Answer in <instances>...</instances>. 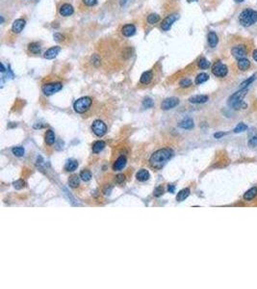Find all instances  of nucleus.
<instances>
[{
	"label": "nucleus",
	"mask_w": 257,
	"mask_h": 289,
	"mask_svg": "<svg viewBox=\"0 0 257 289\" xmlns=\"http://www.w3.org/2000/svg\"><path fill=\"white\" fill-rule=\"evenodd\" d=\"M104 148H105V143L103 141H97L93 145V151L94 153H98L103 150Z\"/></svg>",
	"instance_id": "obj_27"
},
{
	"label": "nucleus",
	"mask_w": 257,
	"mask_h": 289,
	"mask_svg": "<svg viewBox=\"0 0 257 289\" xmlns=\"http://www.w3.org/2000/svg\"><path fill=\"white\" fill-rule=\"evenodd\" d=\"M25 26V20L23 18H17L14 21L12 25V31L15 34H20V33L23 30V28Z\"/></svg>",
	"instance_id": "obj_11"
},
{
	"label": "nucleus",
	"mask_w": 257,
	"mask_h": 289,
	"mask_svg": "<svg viewBox=\"0 0 257 289\" xmlns=\"http://www.w3.org/2000/svg\"><path fill=\"white\" fill-rule=\"evenodd\" d=\"M82 1H83V3L85 4V5L90 6V7L96 5V3H97V0H82Z\"/></svg>",
	"instance_id": "obj_40"
},
{
	"label": "nucleus",
	"mask_w": 257,
	"mask_h": 289,
	"mask_svg": "<svg viewBox=\"0 0 257 289\" xmlns=\"http://www.w3.org/2000/svg\"><path fill=\"white\" fill-rule=\"evenodd\" d=\"M93 103V99L90 97H83L79 99H77L74 104H73V108L74 111L76 113L79 114H83L85 112H87L90 108L92 106Z\"/></svg>",
	"instance_id": "obj_4"
},
{
	"label": "nucleus",
	"mask_w": 257,
	"mask_h": 289,
	"mask_svg": "<svg viewBox=\"0 0 257 289\" xmlns=\"http://www.w3.org/2000/svg\"><path fill=\"white\" fill-rule=\"evenodd\" d=\"M163 193H164V188L163 186H158V187H156L155 188V190H154V193H153V195L155 197H160L163 195Z\"/></svg>",
	"instance_id": "obj_38"
},
{
	"label": "nucleus",
	"mask_w": 257,
	"mask_h": 289,
	"mask_svg": "<svg viewBox=\"0 0 257 289\" xmlns=\"http://www.w3.org/2000/svg\"><path fill=\"white\" fill-rule=\"evenodd\" d=\"M125 165H126V158L124 156H120V157L116 160V162L114 163L113 169L115 171H121L125 167Z\"/></svg>",
	"instance_id": "obj_15"
},
{
	"label": "nucleus",
	"mask_w": 257,
	"mask_h": 289,
	"mask_svg": "<svg viewBox=\"0 0 257 289\" xmlns=\"http://www.w3.org/2000/svg\"><path fill=\"white\" fill-rule=\"evenodd\" d=\"M177 18H178V16L177 15H170L168 16L167 17H165L163 21H162L161 23V28H162V30H164V31H169L171 26H173V24L177 20Z\"/></svg>",
	"instance_id": "obj_8"
},
{
	"label": "nucleus",
	"mask_w": 257,
	"mask_h": 289,
	"mask_svg": "<svg viewBox=\"0 0 257 289\" xmlns=\"http://www.w3.org/2000/svg\"><path fill=\"white\" fill-rule=\"evenodd\" d=\"M231 54L235 57L236 59L240 60L242 58H245L246 55V48L245 45H236L231 49Z\"/></svg>",
	"instance_id": "obj_9"
},
{
	"label": "nucleus",
	"mask_w": 257,
	"mask_h": 289,
	"mask_svg": "<svg viewBox=\"0 0 257 289\" xmlns=\"http://www.w3.org/2000/svg\"><path fill=\"white\" fill-rule=\"evenodd\" d=\"M247 129V125H245V124H243V122H241V124L238 125L236 127H235V129H234V132L235 133H240V132H244Z\"/></svg>",
	"instance_id": "obj_35"
},
{
	"label": "nucleus",
	"mask_w": 257,
	"mask_h": 289,
	"mask_svg": "<svg viewBox=\"0 0 257 289\" xmlns=\"http://www.w3.org/2000/svg\"><path fill=\"white\" fill-rule=\"evenodd\" d=\"M255 78H256V74H253V75H252V76H250L249 79L245 80V81L240 85V89H246V88H247L252 82L254 81Z\"/></svg>",
	"instance_id": "obj_32"
},
{
	"label": "nucleus",
	"mask_w": 257,
	"mask_h": 289,
	"mask_svg": "<svg viewBox=\"0 0 257 289\" xmlns=\"http://www.w3.org/2000/svg\"><path fill=\"white\" fill-rule=\"evenodd\" d=\"M212 72L217 77H225L228 72V69L225 64H222V62H217L213 66Z\"/></svg>",
	"instance_id": "obj_7"
},
{
	"label": "nucleus",
	"mask_w": 257,
	"mask_h": 289,
	"mask_svg": "<svg viewBox=\"0 0 257 289\" xmlns=\"http://www.w3.org/2000/svg\"><path fill=\"white\" fill-rule=\"evenodd\" d=\"M218 42H219V39H218V36L215 32H209V34H208V42H209V45H210L211 47H216V45H218Z\"/></svg>",
	"instance_id": "obj_20"
},
{
	"label": "nucleus",
	"mask_w": 257,
	"mask_h": 289,
	"mask_svg": "<svg viewBox=\"0 0 257 289\" xmlns=\"http://www.w3.org/2000/svg\"><path fill=\"white\" fill-rule=\"evenodd\" d=\"M28 50L33 54H39L41 50V46L40 45V44H38V42H31V44H29V45H28Z\"/></svg>",
	"instance_id": "obj_26"
},
{
	"label": "nucleus",
	"mask_w": 257,
	"mask_h": 289,
	"mask_svg": "<svg viewBox=\"0 0 257 289\" xmlns=\"http://www.w3.org/2000/svg\"><path fill=\"white\" fill-rule=\"evenodd\" d=\"M179 85H180V87H181V88H188V87H190L192 85V81L190 79H188V78H184L179 82Z\"/></svg>",
	"instance_id": "obj_36"
},
{
	"label": "nucleus",
	"mask_w": 257,
	"mask_h": 289,
	"mask_svg": "<svg viewBox=\"0 0 257 289\" xmlns=\"http://www.w3.org/2000/svg\"><path fill=\"white\" fill-rule=\"evenodd\" d=\"M44 141H45L46 145H48V146L53 145L55 143V134H54V132L52 130H50V129L47 130L46 133H45V136H44Z\"/></svg>",
	"instance_id": "obj_19"
},
{
	"label": "nucleus",
	"mask_w": 257,
	"mask_h": 289,
	"mask_svg": "<svg viewBox=\"0 0 257 289\" xmlns=\"http://www.w3.org/2000/svg\"><path fill=\"white\" fill-rule=\"evenodd\" d=\"M60 51H61L60 46H52L44 52V57L45 59H48V60L54 59L55 57H57V55L60 53Z\"/></svg>",
	"instance_id": "obj_12"
},
{
	"label": "nucleus",
	"mask_w": 257,
	"mask_h": 289,
	"mask_svg": "<svg viewBox=\"0 0 257 289\" xmlns=\"http://www.w3.org/2000/svg\"><path fill=\"white\" fill-rule=\"evenodd\" d=\"M92 130L94 134L98 137H102L106 134L107 132V126L104 122L100 120H96L93 122L92 125Z\"/></svg>",
	"instance_id": "obj_6"
},
{
	"label": "nucleus",
	"mask_w": 257,
	"mask_h": 289,
	"mask_svg": "<svg viewBox=\"0 0 257 289\" xmlns=\"http://www.w3.org/2000/svg\"><path fill=\"white\" fill-rule=\"evenodd\" d=\"M78 167V162L75 160H69L65 166V170L66 172H73Z\"/></svg>",
	"instance_id": "obj_25"
},
{
	"label": "nucleus",
	"mask_w": 257,
	"mask_h": 289,
	"mask_svg": "<svg viewBox=\"0 0 257 289\" xmlns=\"http://www.w3.org/2000/svg\"><path fill=\"white\" fill-rule=\"evenodd\" d=\"M73 12H74L73 7L71 6L70 4H68V3L63 4L60 8V15L63 17H69L72 15Z\"/></svg>",
	"instance_id": "obj_13"
},
{
	"label": "nucleus",
	"mask_w": 257,
	"mask_h": 289,
	"mask_svg": "<svg viewBox=\"0 0 257 289\" xmlns=\"http://www.w3.org/2000/svg\"><path fill=\"white\" fill-rule=\"evenodd\" d=\"M179 104V99L176 97H170V98H166L165 100L162 102L161 107L163 110H170V109H173V107L177 106Z\"/></svg>",
	"instance_id": "obj_10"
},
{
	"label": "nucleus",
	"mask_w": 257,
	"mask_h": 289,
	"mask_svg": "<svg viewBox=\"0 0 257 289\" xmlns=\"http://www.w3.org/2000/svg\"><path fill=\"white\" fill-rule=\"evenodd\" d=\"M252 57H253L254 61H256V62H257V49H254L253 54H252Z\"/></svg>",
	"instance_id": "obj_46"
},
{
	"label": "nucleus",
	"mask_w": 257,
	"mask_h": 289,
	"mask_svg": "<svg viewBox=\"0 0 257 289\" xmlns=\"http://www.w3.org/2000/svg\"><path fill=\"white\" fill-rule=\"evenodd\" d=\"M80 177H77V176H72V177H70L69 179V186L70 187H72V188H76V187H78V185L80 184Z\"/></svg>",
	"instance_id": "obj_28"
},
{
	"label": "nucleus",
	"mask_w": 257,
	"mask_h": 289,
	"mask_svg": "<svg viewBox=\"0 0 257 289\" xmlns=\"http://www.w3.org/2000/svg\"><path fill=\"white\" fill-rule=\"evenodd\" d=\"M225 132H218V133L214 134V137H215L216 139H220V138H222V137L225 136Z\"/></svg>",
	"instance_id": "obj_44"
},
{
	"label": "nucleus",
	"mask_w": 257,
	"mask_h": 289,
	"mask_svg": "<svg viewBox=\"0 0 257 289\" xmlns=\"http://www.w3.org/2000/svg\"><path fill=\"white\" fill-rule=\"evenodd\" d=\"M14 186H15L16 189H22L23 187L25 186V182L22 180V179H20V180H17L16 182H14Z\"/></svg>",
	"instance_id": "obj_39"
},
{
	"label": "nucleus",
	"mask_w": 257,
	"mask_h": 289,
	"mask_svg": "<svg viewBox=\"0 0 257 289\" xmlns=\"http://www.w3.org/2000/svg\"><path fill=\"white\" fill-rule=\"evenodd\" d=\"M62 88H63V85L61 83H58V82L48 83L42 86V93H44L45 96H52V94L61 91Z\"/></svg>",
	"instance_id": "obj_5"
},
{
	"label": "nucleus",
	"mask_w": 257,
	"mask_h": 289,
	"mask_svg": "<svg viewBox=\"0 0 257 289\" xmlns=\"http://www.w3.org/2000/svg\"><path fill=\"white\" fill-rule=\"evenodd\" d=\"M179 127H181L183 129H192L194 127V121L192 119L187 118V119L179 122Z\"/></svg>",
	"instance_id": "obj_21"
},
{
	"label": "nucleus",
	"mask_w": 257,
	"mask_h": 289,
	"mask_svg": "<svg viewBox=\"0 0 257 289\" xmlns=\"http://www.w3.org/2000/svg\"><path fill=\"white\" fill-rule=\"evenodd\" d=\"M124 179H125V177H124V174H118V176L116 177V182L118 183V184H121L123 181H124Z\"/></svg>",
	"instance_id": "obj_41"
},
{
	"label": "nucleus",
	"mask_w": 257,
	"mask_h": 289,
	"mask_svg": "<svg viewBox=\"0 0 257 289\" xmlns=\"http://www.w3.org/2000/svg\"><path fill=\"white\" fill-rule=\"evenodd\" d=\"M1 72H5V67H4V65L1 63Z\"/></svg>",
	"instance_id": "obj_47"
},
{
	"label": "nucleus",
	"mask_w": 257,
	"mask_h": 289,
	"mask_svg": "<svg viewBox=\"0 0 257 289\" xmlns=\"http://www.w3.org/2000/svg\"><path fill=\"white\" fill-rule=\"evenodd\" d=\"M3 21H4V18H3V17H1V23H3Z\"/></svg>",
	"instance_id": "obj_50"
},
{
	"label": "nucleus",
	"mask_w": 257,
	"mask_h": 289,
	"mask_svg": "<svg viewBox=\"0 0 257 289\" xmlns=\"http://www.w3.org/2000/svg\"><path fill=\"white\" fill-rule=\"evenodd\" d=\"M142 106H144L145 108H151L152 106H153V100L149 97L145 98L144 102H142Z\"/></svg>",
	"instance_id": "obj_37"
},
{
	"label": "nucleus",
	"mask_w": 257,
	"mask_h": 289,
	"mask_svg": "<svg viewBox=\"0 0 257 289\" xmlns=\"http://www.w3.org/2000/svg\"><path fill=\"white\" fill-rule=\"evenodd\" d=\"M208 79H209V75L207 73H204V72L199 73L196 78V84H197V85L202 84L204 82H206Z\"/></svg>",
	"instance_id": "obj_29"
},
{
	"label": "nucleus",
	"mask_w": 257,
	"mask_h": 289,
	"mask_svg": "<svg viewBox=\"0 0 257 289\" xmlns=\"http://www.w3.org/2000/svg\"><path fill=\"white\" fill-rule=\"evenodd\" d=\"M257 195V188L256 187H252L250 188L249 191H246L244 195L245 201H251L256 197Z\"/></svg>",
	"instance_id": "obj_23"
},
{
	"label": "nucleus",
	"mask_w": 257,
	"mask_h": 289,
	"mask_svg": "<svg viewBox=\"0 0 257 289\" xmlns=\"http://www.w3.org/2000/svg\"><path fill=\"white\" fill-rule=\"evenodd\" d=\"M54 40L56 42H62L64 41V36L62 34H59V33H56V34H54Z\"/></svg>",
	"instance_id": "obj_42"
},
{
	"label": "nucleus",
	"mask_w": 257,
	"mask_h": 289,
	"mask_svg": "<svg viewBox=\"0 0 257 289\" xmlns=\"http://www.w3.org/2000/svg\"><path fill=\"white\" fill-rule=\"evenodd\" d=\"M136 177L137 179L139 181H146L147 179L149 178V173H148V171L147 170H145V169H142L140 170L139 172L137 173L136 174Z\"/></svg>",
	"instance_id": "obj_18"
},
{
	"label": "nucleus",
	"mask_w": 257,
	"mask_h": 289,
	"mask_svg": "<svg viewBox=\"0 0 257 289\" xmlns=\"http://www.w3.org/2000/svg\"><path fill=\"white\" fill-rule=\"evenodd\" d=\"M249 67H250V62L249 59L242 58L240 60H238V68L241 70H246Z\"/></svg>",
	"instance_id": "obj_24"
},
{
	"label": "nucleus",
	"mask_w": 257,
	"mask_h": 289,
	"mask_svg": "<svg viewBox=\"0 0 257 289\" xmlns=\"http://www.w3.org/2000/svg\"><path fill=\"white\" fill-rule=\"evenodd\" d=\"M239 21L243 26L249 27L257 22V11L246 9L239 16Z\"/></svg>",
	"instance_id": "obj_3"
},
{
	"label": "nucleus",
	"mask_w": 257,
	"mask_h": 289,
	"mask_svg": "<svg viewBox=\"0 0 257 289\" xmlns=\"http://www.w3.org/2000/svg\"><path fill=\"white\" fill-rule=\"evenodd\" d=\"M249 144L252 146H257V136H253L252 138L249 140Z\"/></svg>",
	"instance_id": "obj_43"
},
{
	"label": "nucleus",
	"mask_w": 257,
	"mask_h": 289,
	"mask_svg": "<svg viewBox=\"0 0 257 289\" xmlns=\"http://www.w3.org/2000/svg\"><path fill=\"white\" fill-rule=\"evenodd\" d=\"M160 20V17L157 14H150V15L147 17V22L149 24H155Z\"/></svg>",
	"instance_id": "obj_31"
},
{
	"label": "nucleus",
	"mask_w": 257,
	"mask_h": 289,
	"mask_svg": "<svg viewBox=\"0 0 257 289\" xmlns=\"http://www.w3.org/2000/svg\"><path fill=\"white\" fill-rule=\"evenodd\" d=\"M80 178L84 181H90L92 178V174L87 170H84L80 173Z\"/></svg>",
	"instance_id": "obj_30"
},
{
	"label": "nucleus",
	"mask_w": 257,
	"mask_h": 289,
	"mask_svg": "<svg viewBox=\"0 0 257 289\" xmlns=\"http://www.w3.org/2000/svg\"><path fill=\"white\" fill-rule=\"evenodd\" d=\"M246 92H247V89L246 88V89H241L240 91L233 94L229 97V99H228V104H229V106L236 109V110L241 109V108L246 109V104L243 101V98H244L246 94Z\"/></svg>",
	"instance_id": "obj_2"
},
{
	"label": "nucleus",
	"mask_w": 257,
	"mask_h": 289,
	"mask_svg": "<svg viewBox=\"0 0 257 289\" xmlns=\"http://www.w3.org/2000/svg\"><path fill=\"white\" fill-rule=\"evenodd\" d=\"M189 2H194V1H197V0H188Z\"/></svg>",
	"instance_id": "obj_49"
},
{
	"label": "nucleus",
	"mask_w": 257,
	"mask_h": 289,
	"mask_svg": "<svg viewBox=\"0 0 257 289\" xmlns=\"http://www.w3.org/2000/svg\"><path fill=\"white\" fill-rule=\"evenodd\" d=\"M207 100H208V97L205 96V94H197V96H194L189 98V101L194 104L205 103Z\"/></svg>",
	"instance_id": "obj_16"
},
{
	"label": "nucleus",
	"mask_w": 257,
	"mask_h": 289,
	"mask_svg": "<svg viewBox=\"0 0 257 289\" xmlns=\"http://www.w3.org/2000/svg\"><path fill=\"white\" fill-rule=\"evenodd\" d=\"M173 152L170 149H161L151 155L149 158V164L153 169L161 170L166 165V163L173 157Z\"/></svg>",
	"instance_id": "obj_1"
},
{
	"label": "nucleus",
	"mask_w": 257,
	"mask_h": 289,
	"mask_svg": "<svg viewBox=\"0 0 257 289\" xmlns=\"http://www.w3.org/2000/svg\"><path fill=\"white\" fill-rule=\"evenodd\" d=\"M235 1H236L237 3H240V2H243V1H244V0H235Z\"/></svg>",
	"instance_id": "obj_48"
},
{
	"label": "nucleus",
	"mask_w": 257,
	"mask_h": 289,
	"mask_svg": "<svg viewBox=\"0 0 257 289\" xmlns=\"http://www.w3.org/2000/svg\"><path fill=\"white\" fill-rule=\"evenodd\" d=\"M174 189H175V187H174V185H173V184L169 185V192H170V193H173V192H174Z\"/></svg>",
	"instance_id": "obj_45"
},
{
	"label": "nucleus",
	"mask_w": 257,
	"mask_h": 289,
	"mask_svg": "<svg viewBox=\"0 0 257 289\" xmlns=\"http://www.w3.org/2000/svg\"><path fill=\"white\" fill-rule=\"evenodd\" d=\"M190 195V189L189 188H184L181 191H179V193L176 196V201H183L189 197Z\"/></svg>",
	"instance_id": "obj_22"
},
{
	"label": "nucleus",
	"mask_w": 257,
	"mask_h": 289,
	"mask_svg": "<svg viewBox=\"0 0 257 289\" xmlns=\"http://www.w3.org/2000/svg\"><path fill=\"white\" fill-rule=\"evenodd\" d=\"M121 33L125 37H131L136 33V27L134 24H126L121 28Z\"/></svg>",
	"instance_id": "obj_14"
},
{
	"label": "nucleus",
	"mask_w": 257,
	"mask_h": 289,
	"mask_svg": "<svg viewBox=\"0 0 257 289\" xmlns=\"http://www.w3.org/2000/svg\"><path fill=\"white\" fill-rule=\"evenodd\" d=\"M152 77H153V74H152L151 70H147V72H145L141 75V78H140V82L144 85H147L149 84L150 81L152 80Z\"/></svg>",
	"instance_id": "obj_17"
},
{
	"label": "nucleus",
	"mask_w": 257,
	"mask_h": 289,
	"mask_svg": "<svg viewBox=\"0 0 257 289\" xmlns=\"http://www.w3.org/2000/svg\"><path fill=\"white\" fill-rule=\"evenodd\" d=\"M198 67L202 69H208L209 67H210V62L205 59V58H201L200 60L198 61Z\"/></svg>",
	"instance_id": "obj_33"
},
{
	"label": "nucleus",
	"mask_w": 257,
	"mask_h": 289,
	"mask_svg": "<svg viewBox=\"0 0 257 289\" xmlns=\"http://www.w3.org/2000/svg\"><path fill=\"white\" fill-rule=\"evenodd\" d=\"M13 154L17 156V157H20V156L24 155V149L22 146H16V148L13 149Z\"/></svg>",
	"instance_id": "obj_34"
}]
</instances>
